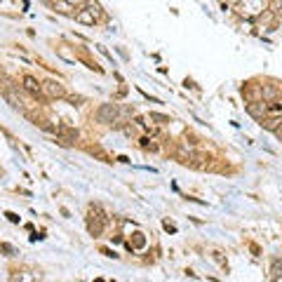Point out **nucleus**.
<instances>
[{
    "mask_svg": "<svg viewBox=\"0 0 282 282\" xmlns=\"http://www.w3.org/2000/svg\"><path fill=\"white\" fill-rule=\"evenodd\" d=\"M94 118H96V123H101V125L118 123V120H120V106H118V103H101V106L96 108Z\"/></svg>",
    "mask_w": 282,
    "mask_h": 282,
    "instance_id": "nucleus-1",
    "label": "nucleus"
},
{
    "mask_svg": "<svg viewBox=\"0 0 282 282\" xmlns=\"http://www.w3.org/2000/svg\"><path fill=\"white\" fill-rule=\"evenodd\" d=\"M238 12L247 19L263 14V0H238Z\"/></svg>",
    "mask_w": 282,
    "mask_h": 282,
    "instance_id": "nucleus-2",
    "label": "nucleus"
},
{
    "mask_svg": "<svg viewBox=\"0 0 282 282\" xmlns=\"http://www.w3.org/2000/svg\"><path fill=\"white\" fill-rule=\"evenodd\" d=\"M42 94L47 99H66V87L59 80H45L42 83Z\"/></svg>",
    "mask_w": 282,
    "mask_h": 282,
    "instance_id": "nucleus-3",
    "label": "nucleus"
},
{
    "mask_svg": "<svg viewBox=\"0 0 282 282\" xmlns=\"http://www.w3.org/2000/svg\"><path fill=\"white\" fill-rule=\"evenodd\" d=\"M57 134H59V144L71 146L73 141H78V130L69 127V125H57Z\"/></svg>",
    "mask_w": 282,
    "mask_h": 282,
    "instance_id": "nucleus-4",
    "label": "nucleus"
},
{
    "mask_svg": "<svg viewBox=\"0 0 282 282\" xmlns=\"http://www.w3.org/2000/svg\"><path fill=\"white\" fill-rule=\"evenodd\" d=\"M247 113L254 118V120H259V123H261L263 118L268 116V103H266V101H249L247 103Z\"/></svg>",
    "mask_w": 282,
    "mask_h": 282,
    "instance_id": "nucleus-5",
    "label": "nucleus"
},
{
    "mask_svg": "<svg viewBox=\"0 0 282 282\" xmlns=\"http://www.w3.org/2000/svg\"><path fill=\"white\" fill-rule=\"evenodd\" d=\"M24 90L31 92V94H33L35 99H40V101H42V96H45L42 94V85L38 83L33 76H24Z\"/></svg>",
    "mask_w": 282,
    "mask_h": 282,
    "instance_id": "nucleus-6",
    "label": "nucleus"
},
{
    "mask_svg": "<svg viewBox=\"0 0 282 282\" xmlns=\"http://www.w3.org/2000/svg\"><path fill=\"white\" fill-rule=\"evenodd\" d=\"M280 96H282V92L275 85H263L261 87V101L270 103V101H275V99H280Z\"/></svg>",
    "mask_w": 282,
    "mask_h": 282,
    "instance_id": "nucleus-7",
    "label": "nucleus"
},
{
    "mask_svg": "<svg viewBox=\"0 0 282 282\" xmlns=\"http://www.w3.org/2000/svg\"><path fill=\"white\" fill-rule=\"evenodd\" d=\"M261 127L266 132H277L282 127V116H266L261 120Z\"/></svg>",
    "mask_w": 282,
    "mask_h": 282,
    "instance_id": "nucleus-8",
    "label": "nucleus"
},
{
    "mask_svg": "<svg viewBox=\"0 0 282 282\" xmlns=\"http://www.w3.org/2000/svg\"><path fill=\"white\" fill-rule=\"evenodd\" d=\"M76 21H80V24H85V26H94V24H96V17L90 12V7L85 5L83 10H80V12L76 14Z\"/></svg>",
    "mask_w": 282,
    "mask_h": 282,
    "instance_id": "nucleus-9",
    "label": "nucleus"
},
{
    "mask_svg": "<svg viewBox=\"0 0 282 282\" xmlns=\"http://www.w3.org/2000/svg\"><path fill=\"white\" fill-rule=\"evenodd\" d=\"M5 99L10 101V106H12L14 110H26V108H24V101H21V96L17 94V90H5Z\"/></svg>",
    "mask_w": 282,
    "mask_h": 282,
    "instance_id": "nucleus-10",
    "label": "nucleus"
},
{
    "mask_svg": "<svg viewBox=\"0 0 282 282\" xmlns=\"http://www.w3.org/2000/svg\"><path fill=\"white\" fill-rule=\"evenodd\" d=\"M35 273H28V270H21V273H14L12 275V282H35Z\"/></svg>",
    "mask_w": 282,
    "mask_h": 282,
    "instance_id": "nucleus-11",
    "label": "nucleus"
},
{
    "mask_svg": "<svg viewBox=\"0 0 282 282\" xmlns=\"http://www.w3.org/2000/svg\"><path fill=\"white\" fill-rule=\"evenodd\" d=\"M268 10L275 14V17H282V0H270Z\"/></svg>",
    "mask_w": 282,
    "mask_h": 282,
    "instance_id": "nucleus-12",
    "label": "nucleus"
},
{
    "mask_svg": "<svg viewBox=\"0 0 282 282\" xmlns=\"http://www.w3.org/2000/svg\"><path fill=\"white\" fill-rule=\"evenodd\" d=\"M87 7H90V12H92V14H94V17H96V21H99V19H103V12H101V7L96 5V3H87Z\"/></svg>",
    "mask_w": 282,
    "mask_h": 282,
    "instance_id": "nucleus-13",
    "label": "nucleus"
},
{
    "mask_svg": "<svg viewBox=\"0 0 282 282\" xmlns=\"http://www.w3.org/2000/svg\"><path fill=\"white\" fill-rule=\"evenodd\" d=\"M151 120H155L158 125H167V123H170V118L162 116V113H151Z\"/></svg>",
    "mask_w": 282,
    "mask_h": 282,
    "instance_id": "nucleus-14",
    "label": "nucleus"
},
{
    "mask_svg": "<svg viewBox=\"0 0 282 282\" xmlns=\"http://www.w3.org/2000/svg\"><path fill=\"white\" fill-rule=\"evenodd\" d=\"M282 275V261H275L273 263V277H280Z\"/></svg>",
    "mask_w": 282,
    "mask_h": 282,
    "instance_id": "nucleus-15",
    "label": "nucleus"
},
{
    "mask_svg": "<svg viewBox=\"0 0 282 282\" xmlns=\"http://www.w3.org/2000/svg\"><path fill=\"white\" fill-rule=\"evenodd\" d=\"M66 99H69L71 103H73V106H80V103H83V96H76V94H66Z\"/></svg>",
    "mask_w": 282,
    "mask_h": 282,
    "instance_id": "nucleus-16",
    "label": "nucleus"
},
{
    "mask_svg": "<svg viewBox=\"0 0 282 282\" xmlns=\"http://www.w3.org/2000/svg\"><path fill=\"white\" fill-rule=\"evenodd\" d=\"M64 3H69L73 7H80V5H87V0H64Z\"/></svg>",
    "mask_w": 282,
    "mask_h": 282,
    "instance_id": "nucleus-17",
    "label": "nucleus"
},
{
    "mask_svg": "<svg viewBox=\"0 0 282 282\" xmlns=\"http://www.w3.org/2000/svg\"><path fill=\"white\" fill-rule=\"evenodd\" d=\"M144 235H141V233H137V240H134V245H137V247H144Z\"/></svg>",
    "mask_w": 282,
    "mask_h": 282,
    "instance_id": "nucleus-18",
    "label": "nucleus"
},
{
    "mask_svg": "<svg viewBox=\"0 0 282 282\" xmlns=\"http://www.w3.org/2000/svg\"><path fill=\"white\" fill-rule=\"evenodd\" d=\"M275 134H277V139H280V141H282V127H280V130L275 132Z\"/></svg>",
    "mask_w": 282,
    "mask_h": 282,
    "instance_id": "nucleus-19",
    "label": "nucleus"
},
{
    "mask_svg": "<svg viewBox=\"0 0 282 282\" xmlns=\"http://www.w3.org/2000/svg\"><path fill=\"white\" fill-rule=\"evenodd\" d=\"M221 3H226V0H221Z\"/></svg>",
    "mask_w": 282,
    "mask_h": 282,
    "instance_id": "nucleus-20",
    "label": "nucleus"
}]
</instances>
